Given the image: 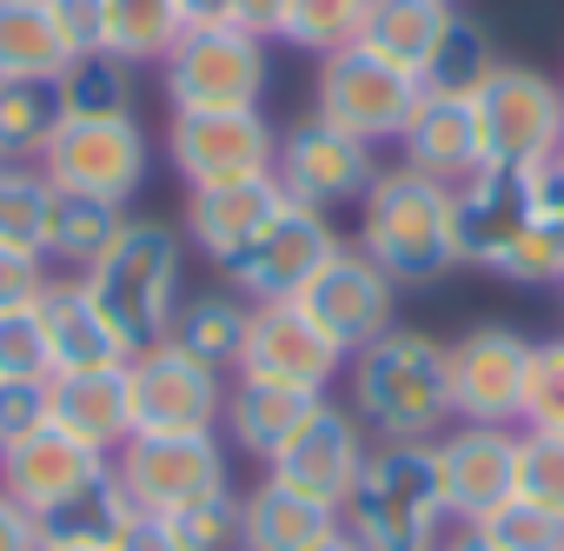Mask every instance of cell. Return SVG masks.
I'll use <instances>...</instances> for the list:
<instances>
[{
    "label": "cell",
    "instance_id": "obj_1",
    "mask_svg": "<svg viewBox=\"0 0 564 551\" xmlns=\"http://www.w3.org/2000/svg\"><path fill=\"white\" fill-rule=\"evenodd\" d=\"M346 406L379 445H432L452 432L445 392V339L419 326H392L346 359Z\"/></svg>",
    "mask_w": 564,
    "mask_h": 551
},
{
    "label": "cell",
    "instance_id": "obj_2",
    "mask_svg": "<svg viewBox=\"0 0 564 551\" xmlns=\"http://www.w3.org/2000/svg\"><path fill=\"white\" fill-rule=\"evenodd\" d=\"M80 287L107 313V326L127 339V353H147L166 339L180 300H186V239L166 219H127L120 239L80 272Z\"/></svg>",
    "mask_w": 564,
    "mask_h": 551
},
{
    "label": "cell",
    "instance_id": "obj_3",
    "mask_svg": "<svg viewBox=\"0 0 564 551\" xmlns=\"http://www.w3.org/2000/svg\"><path fill=\"white\" fill-rule=\"evenodd\" d=\"M392 287H438L458 272L452 246V186L412 173V166H379V180L359 199V239H352Z\"/></svg>",
    "mask_w": 564,
    "mask_h": 551
},
{
    "label": "cell",
    "instance_id": "obj_4",
    "mask_svg": "<svg viewBox=\"0 0 564 551\" xmlns=\"http://www.w3.org/2000/svg\"><path fill=\"white\" fill-rule=\"evenodd\" d=\"M339 525L359 538V551H438L452 511L432 445H372Z\"/></svg>",
    "mask_w": 564,
    "mask_h": 551
},
{
    "label": "cell",
    "instance_id": "obj_5",
    "mask_svg": "<svg viewBox=\"0 0 564 551\" xmlns=\"http://www.w3.org/2000/svg\"><path fill=\"white\" fill-rule=\"evenodd\" d=\"M471 114H478V153L498 173H544L564 153V87L538 67L498 61Z\"/></svg>",
    "mask_w": 564,
    "mask_h": 551
},
{
    "label": "cell",
    "instance_id": "obj_6",
    "mask_svg": "<svg viewBox=\"0 0 564 551\" xmlns=\"http://www.w3.org/2000/svg\"><path fill=\"white\" fill-rule=\"evenodd\" d=\"M173 114H239L265 100V41L239 28H199L180 34L160 61Z\"/></svg>",
    "mask_w": 564,
    "mask_h": 551
},
{
    "label": "cell",
    "instance_id": "obj_7",
    "mask_svg": "<svg viewBox=\"0 0 564 551\" xmlns=\"http://www.w3.org/2000/svg\"><path fill=\"white\" fill-rule=\"evenodd\" d=\"M127 406H133V439H199V432H219L226 372L160 339L127 359Z\"/></svg>",
    "mask_w": 564,
    "mask_h": 551
},
{
    "label": "cell",
    "instance_id": "obj_8",
    "mask_svg": "<svg viewBox=\"0 0 564 551\" xmlns=\"http://www.w3.org/2000/svg\"><path fill=\"white\" fill-rule=\"evenodd\" d=\"M113 478L127 491L133 511L147 518H173L213 491H232V452L219 432L199 439H127L113 452Z\"/></svg>",
    "mask_w": 564,
    "mask_h": 551
},
{
    "label": "cell",
    "instance_id": "obj_9",
    "mask_svg": "<svg viewBox=\"0 0 564 551\" xmlns=\"http://www.w3.org/2000/svg\"><path fill=\"white\" fill-rule=\"evenodd\" d=\"M147 166H153V147H147L133 114L61 120L47 153H41V173H47L54 193H94V199H113V206H127L147 186Z\"/></svg>",
    "mask_w": 564,
    "mask_h": 551
},
{
    "label": "cell",
    "instance_id": "obj_10",
    "mask_svg": "<svg viewBox=\"0 0 564 551\" xmlns=\"http://www.w3.org/2000/svg\"><path fill=\"white\" fill-rule=\"evenodd\" d=\"M346 239H339V226H333V213H313V206H279L259 233H252V246L246 252H232L226 266H219V280L239 293V300H300V287L313 280V272L339 252Z\"/></svg>",
    "mask_w": 564,
    "mask_h": 551
},
{
    "label": "cell",
    "instance_id": "obj_11",
    "mask_svg": "<svg viewBox=\"0 0 564 551\" xmlns=\"http://www.w3.org/2000/svg\"><path fill=\"white\" fill-rule=\"evenodd\" d=\"M524 372H531V339L518 326H465L445 339V392H452V425H518L524 406Z\"/></svg>",
    "mask_w": 564,
    "mask_h": 551
},
{
    "label": "cell",
    "instance_id": "obj_12",
    "mask_svg": "<svg viewBox=\"0 0 564 551\" xmlns=\"http://www.w3.org/2000/svg\"><path fill=\"white\" fill-rule=\"evenodd\" d=\"M272 180L293 206H313V213H339L352 199H366V186L379 180V147L339 133L333 120L306 114L300 127L279 133V153H272Z\"/></svg>",
    "mask_w": 564,
    "mask_h": 551
},
{
    "label": "cell",
    "instance_id": "obj_13",
    "mask_svg": "<svg viewBox=\"0 0 564 551\" xmlns=\"http://www.w3.org/2000/svg\"><path fill=\"white\" fill-rule=\"evenodd\" d=\"M366 458H372V432L352 419V406L319 399V406L300 419V432L265 458V478H279L286 491H300V498H313V505H333V511H339V505L352 498V485H359Z\"/></svg>",
    "mask_w": 564,
    "mask_h": 551
},
{
    "label": "cell",
    "instance_id": "obj_14",
    "mask_svg": "<svg viewBox=\"0 0 564 551\" xmlns=\"http://www.w3.org/2000/svg\"><path fill=\"white\" fill-rule=\"evenodd\" d=\"M419 107V80H405L399 67L372 61L366 47H339L319 61V87H313V114L333 120L339 133L379 147V140H399V127L412 120Z\"/></svg>",
    "mask_w": 564,
    "mask_h": 551
},
{
    "label": "cell",
    "instance_id": "obj_15",
    "mask_svg": "<svg viewBox=\"0 0 564 551\" xmlns=\"http://www.w3.org/2000/svg\"><path fill=\"white\" fill-rule=\"evenodd\" d=\"M232 379H265V386H293V392H319L333 379H346V353L293 306V300H259L246 320V346Z\"/></svg>",
    "mask_w": 564,
    "mask_h": 551
},
{
    "label": "cell",
    "instance_id": "obj_16",
    "mask_svg": "<svg viewBox=\"0 0 564 551\" xmlns=\"http://www.w3.org/2000/svg\"><path fill=\"white\" fill-rule=\"evenodd\" d=\"M346 359L359 353V346H372L379 333H392L399 320H392V306H399V287L386 280V272L359 252V246H339L313 280L300 287V300H293Z\"/></svg>",
    "mask_w": 564,
    "mask_h": 551
},
{
    "label": "cell",
    "instance_id": "obj_17",
    "mask_svg": "<svg viewBox=\"0 0 564 551\" xmlns=\"http://www.w3.org/2000/svg\"><path fill=\"white\" fill-rule=\"evenodd\" d=\"M279 133L265 127L259 107L239 114H173L166 120V160L186 186L206 180H246V173H272Z\"/></svg>",
    "mask_w": 564,
    "mask_h": 551
},
{
    "label": "cell",
    "instance_id": "obj_18",
    "mask_svg": "<svg viewBox=\"0 0 564 551\" xmlns=\"http://www.w3.org/2000/svg\"><path fill=\"white\" fill-rule=\"evenodd\" d=\"M531 219H538V173L478 166L471 180L452 186V246H458V266L498 272V259L518 246V233Z\"/></svg>",
    "mask_w": 564,
    "mask_h": 551
},
{
    "label": "cell",
    "instance_id": "obj_19",
    "mask_svg": "<svg viewBox=\"0 0 564 551\" xmlns=\"http://www.w3.org/2000/svg\"><path fill=\"white\" fill-rule=\"evenodd\" d=\"M432 458L452 525H478L518 491V425H452L445 439H432Z\"/></svg>",
    "mask_w": 564,
    "mask_h": 551
},
{
    "label": "cell",
    "instance_id": "obj_20",
    "mask_svg": "<svg viewBox=\"0 0 564 551\" xmlns=\"http://www.w3.org/2000/svg\"><path fill=\"white\" fill-rule=\"evenodd\" d=\"M286 206L272 173H246V180H206V186H186V213H180V239L193 252H206L213 266H226L232 252L252 246V233Z\"/></svg>",
    "mask_w": 564,
    "mask_h": 551
},
{
    "label": "cell",
    "instance_id": "obj_21",
    "mask_svg": "<svg viewBox=\"0 0 564 551\" xmlns=\"http://www.w3.org/2000/svg\"><path fill=\"white\" fill-rule=\"evenodd\" d=\"M107 465H113V458H100V452L74 445L67 432L41 425V432H28V439H14V445H0V491H8L21 511L47 518V511H61L80 485H94Z\"/></svg>",
    "mask_w": 564,
    "mask_h": 551
},
{
    "label": "cell",
    "instance_id": "obj_22",
    "mask_svg": "<svg viewBox=\"0 0 564 551\" xmlns=\"http://www.w3.org/2000/svg\"><path fill=\"white\" fill-rule=\"evenodd\" d=\"M41 326H47V359L54 372H113L127 366V339L107 326V313L94 306V293L80 287V272H54V287L41 300Z\"/></svg>",
    "mask_w": 564,
    "mask_h": 551
},
{
    "label": "cell",
    "instance_id": "obj_23",
    "mask_svg": "<svg viewBox=\"0 0 564 551\" xmlns=\"http://www.w3.org/2000/svg\"><path fill=\"white\" fill-rule=\"evenodd\" d=\"M399 166L438 180V186H458L485 166L478 153V114L471 100H438V94H419L412 120L399 127Z\"/></svg>",
    "mask_w": 564,
    "mask_h": 551
},
{
    "label": "cell",
    "instance_id": "obj_24",
    "mask_svg": "<svg viewBox=\"0 0 564 551\" xmlns=\"http://www.w3.org/2000/svg\"><path fill=\"white\" fill-rule=\"evenodd\" d=\"M54 432H67L74 445L113 458L133 439L127 366H113V372H54Z\"/></svg>",
    "mask_w": 564,
    "mask_h": 551
},
{
    "label": "cell",
    "instance_id": "obj_25",
    "mask_svg": "<svg viewBox=\"0 0 564 551\" xmlns=\"http://www.w3.org/2000/svg\"><path fill=\"white\" fill-rule=\"evenodd\" d=\"M319 406V392H293V386H265V379H226V406H219V439L246 458H272L300 432V419Z\"/></svg>",
    "mask_w": 564,
    "mask_h": 551
},
{
    "label": "cell",
    "instance_id": "obj_26",
    "mask_svg": "<svg viewBox=\"0 0 564 551\" xmlns=\"http://www.w3.org/2000/svg\"><path fill=\"white\" fill-rule=\"evenodd\" d=\"M458 8H445V0H372V14L359 28V47L386 67H399L405 80H425L432 54L445 47Z\"/></svg>",
    "mask_w": 564,
    "mask_h": 551
},
{
    "label": "cell",
    "instance_id": "obj_27",
    "mask_svg": "<svg viewBox=\"0 0 564 551\" xmlns=\"http://www.w3.org/2000/svg\"><path fill=\"white\" fill-rule=\"evenodd\" d=\"M326 531H339V511L286 491L279 478H259L252 491H239V551H306Z\"/></svg>",
    "mask_w": 564,
    "mask_h": 551
},
{
    "label": "cell",
    "instance_id": "obj_28",
    "mask_svg": "<svg viewBox=\"0 0 564 551\" xmlns=\"http://www.w3.org/2000/svg\"><path fill=\"white\" fill-rule=\"evenodd\" d=\"M246 320H252V300H239L232 287H206V293H186L166 339L180 353H193L199 366L213 372H232L239 366V346H246Z\"/></svg>",
    "mask_w": 564,
    "mask_h": 551
},
{
    "label": "cell",
    "instance_id": "obj_29",
    "mask_svg": "<svg viewBox=\"0 0 564 551\" xmlns=\"http://www.w3.org/2000/svg\"><path fill=\"white\" fill-rule=\"evenodd\" d=\"M127 226V206L113 199H94V193H54L47 206V233H41V252L47 266H67V272H87Z\"/></svg>",
    "mask_w": 564,
    "mask_h": 551
},
{
    "label": "cell",
    "instance_id": "obj_30",
    "mask_svg": "<svg viewBox=\"0 0 564 551\" xmlns=\"http://www.w3.org/2000/svg\"><path fill=\"white\" fill-rule=\"evenodd\" d=\"M67 61L47 0H0V80H61Z\"/></svg>",
    "mask_w": 564,
    "mask_h": 551
},
{
    "label": "cell",
    "instance_id": "obj_31",
    "mask_svg": "<svg viewBox=\"0 0 564 551\" xmlns=\"http://www.w3.org/2000/svg\"><path fill=\"white\" fill-rule=\"evenodd\" d=\"M61 127L54 80H0V166H41Z\"/></svg>",
    "mask_w": 564,
    "mask_h": 551
},
{
    "label": "cell",
    "instance_id": "obj_32",
    "mask_svg": "<svg viewBox=\"0 0 564 551\" xmlns=\"http://www.w3.org/2000/svg\"><path fill=\"white\" fill-rule=\"evenodd\" d=\"M54 94H61V120H113L133 114V67L113 54H87L61 67Z\"/></svg>",
    "mask_w": 564,
    "mask_h": 551
},
{
    "label": "cell",
    "instance_id": "obj_33",
    "mask_svg": "<svg viewBox=\"0 0 564 551\" xmlns=\"http://www.w3.org/2000/svg\"><path fill=\"white\" fill-rule=\"evenodd\" d=\"M366 14H372V0H286V8H279V41L326 61L339 47H359Z\"/></svg>",
    "mask_w": 564,
    "mask_h": 551
},
{
    "label": "cell",
    "instance_id": "obj_34",
    "mask_svg": "<svg viewBox=\"0 0 564 551\" xmlns=\"http://www.w3.org/2000/svg\"><path fill=\"white\" fill-rule=\"evenodd\" d=\"M498 74V47L485 41V28L478 21H452V34H445V47L432 54V67H425V80H419V94H438V100H478V87Z\"/></svg>",
    "mask_w": 564,
    "mask_h": 551
},
{
    "label": "cell",
    "instance_id": "obj_35",
    "mask_svg": "<svg viewBox=\"0 0 564 551\" xmlns=\"http://www.w3.org/2000/svg\"><path fill=\"white\" fill-rule=\"evenodd\" d=\"M127 518H133V505H127V491H120V478H113V465L94 478V485H80L61 511H47L41 518V538H74V544H113L120 531H127Z\"/></svg>",
    "mask_w": 564,
    "mask_h": 551
},
{
    "label": "cell",
    "instance_id": "obj_36",
    "mask_svg": "<svg viewBox=\"0 0 564 551\" xmlns=\"http://www.w3.org/2000/svg\"><path fill=\"white\" fill-rule=\"evenodd\" d=\"M180 41V14L173 0H107V54L127 67H160L166 47Z\"/></svg>",
    "mask_w": 564,
    "mask_h": 551
},
{
    "label": "cell",
    "instance_id": "obj_37",
    "mask_svg": "<svg viewBox=\"0 0 564 551\" xmlns=\"http://www.w3.org/2000/svg\"><path fill=\"white\" fill-rule=\"evenodd\" d=\"M47 206H54V186H47L41 166H0V246L41 252Z\"/></svg>",
    "mask_w": 564,
    "mask_h": 551
},
{
    "label": "cell",
    "instance_id": "obj_38",
    "mask_svg": "<svg viewBox=\"0 0 564 551\" xmlns=\"http://www.w3.org/2000/svg\"><path fill=\"white\" fill-rule=\"evenodd\" d=\"M458 531H471L485 551H564V518H551L524 498H505L498 511H485L478 525H458Z\"/></svg>",
    "mask_w": 564,
    "mask_h": 551
},
{
    "label": "cell",
    "instance_id": "obj_39",
    "mask_svg": "<svg viewBox=\"0 0 564 551\" xmlns=\"http://www.w3.org/2000/svg\"><path fill=\"white\" fill-rule=\"evenodd\" d=\"M491 280H511V287H564V219H551L538 206V219L518 233V246L498 259Z\"/></svg>",
    "mask_w": 564,
    "mask_h": 551
},
{
    "label": "cell",
    "instance_id": "obj_40",
    "mask_svg": "<svg viewBox=\"0 0 564 551\" xmlns=\"http://www.w3.org/2000/svg\"><path fill=\"white\" fill-rule=\"evenodd\" d=\"M518 432H551V439H564V339L531 346V372H524Z\"/></svg>",
    "mask_w": 564,
    "mask_h": 551
},
{
    "label": "cell",
    "instance_id": "obj_41",
    "mask_svg": "<svg viewBox=\"0 0 564 551\" xmlns=\"http://www.w3.org/2000/svg\"><path fill=\"white\" fill-rule=\"evenodd\" d=\"M511 498H524V505L564 518V439H551V432H518V491H511Z\"/></svg>",
    "mask_w": 564,
    "mask_h": 551
},
{
    "label": "cell",
    "instance_id": "obj_42",
    "mask_svg": "<svg viewBox=\"0 0 564 551\" xmlns=\"http://www.w3.org/2000/svg\"><path fill=\"white\" fill-rule=\"evenodd\" d=\"M166 531L180 538V551H239V491H213V498L173 511Z\"/></svg>",
    "mask_w": 564,
    "mask_h": 551
},
{
    "label": "cell",
    "instance_id": "obj_43",
    "mask_svg": "<svg viewBox=\"0 0 564 551\" xmlns=\"http://www.w3.org/2000/svg\"><path fill=\"white\" fill-rule=\"evenodd\" d=\"M0 379H54L41 306H14V313H0Z\"/></svg>",
    "mask_w": 564,
    "mask_h": 551
},
{
    "label": "cell",
    "instance_id": "obj_44",
    "mask_svg": "<svg viewBox=\"0 0 564 551\" xmlns=\"http://www.w3.org/2000/svg\"><path fill=\"white\" fill-rule=\"evenodd\" d=\"M54 425V379H0V445Z\"/></svg>",
    "mask_w": 564,
    "mask_h": 551
},
{
    "label": "cell",
    "instance_id": "obj_45",
    "mask_svg": "<svg viewBox=\"0 0 564 551\" xmlns=\"http://www.w3.org/2000/svg\"><path fill=\"white\" fill-rule=\"evenodd\" d=\"M54 287V266L47 252H28V246H0V313L14 306H41Z\"/></svg>",
    "mask_w": 564,
    "mask_h": 551
},
{
    "label": "cell",
    "instance_id": "obj_46",
    "mask_svg": "<svg viewBox=\"0 0 564 551\" xmlns=\"http://www.w3.org/2000/svg\"><path fill=\"white\" fill-rule=\"evenodd\" d=\"M47 14H54V28H61L74 61L107 54V0H47Z\"/></svg>",
    "mask_w": 564,
    "mask_h": 551
},
{
    "label": "cell",
    "instance_id": "obj_47",
    "mask_svg": "<svg viewBox=\"0 0 564 551\" xmlns=\"http://www.w3.org/2000/svg\"><path fill=\"white\" fill-rule=\"evenodd\" d=\"M0 551H41V518L0 491Z\"/></svg>",
    "mask_w": 564,
    "mask_h": 551
},
{
    "label": "cell",
    "instance_id": "obj_48",
    "mask_svg": "<svg viewBox=\"0 0 564 551\" xmlns=\"http://www.w3.org/2000/svg\"><path fill=\"white\" fill-rule=\"evenodd\" d=\"M113 551H180V538L166 531V518H147V511H133V518H127V531L113 538Z\"/></svg>",
    "mask_w": 564,
    "mask_h": 551
},
{
    "label": "cell",
    "instance_id": "obj_49",
    "mask_svg": "<svg viewBox=\"0 0 564 551\" xmlns=\"http://www.w3.org/2000/svg\"><path fill=\"white\" fill-rule=\"evenodd\" d=\"M279 8L286 0H232V28L252 41H279Z\"/></svg>",
    "mask_w": 564,
    "mask_h": 551
},
{
    "label": "cell",
    "instance_id": "obj_50",
    "mask_svg": "<svg viewBox=\"0 0 564 551\" xmlns=\"http://www.w3.org/2000/svg\"><path fill=\"white\" fill-rule=\"evenodd\" d=\"M180 14V34H199V28H232V0H173Z\"/></svg>",
    "mask_w": 564,
    "mask_h": 551
},
{
    "label": "cell",
    "instance_id": "obj_51",
    "mask_svg": "<svg viewBox=\"0 0 564 551\" xmlns=\"http://www.w3.org/2000/svg\"><path fill=\"white\" fill-rule=\"evenodd\" d=\"M538 206H544L551 219H564V153H557V160L538 173Z\"/></svg>",
    "mask_w": 564,
    "mask_h": 551
},
{
    "label": "cell",
    "instance_id": "obj_52",
    "mask_svg": "<svg viewBox=\"0 0 564 551\" xmlns=\"http://www.w3.org/2000/svg\"><path fill=\"white\" fill-rule=\"evenodd\" d=\"M306 551H359V538L339 525V531H326V538H319V544H306Z\"/></svg>",
    "mask_w": 564,
    "mask_h": 551
},
{
    "label": "cell",
    "instance_id": "obj_53",
    "mask_svg": "<svg viewBox=\"0 0 564 551\" xmlns=\"http://www.w3.org/2000/svg\"><path fill=\"white\" fill-rule=\"evenodd\" d=\"M41 551H113V544H74V538H41Z\"/></svg>",
    "mask_w": 564,
    "mask_h": 551
},
{
    "label": "cell",
    "instance_id": "obj_54",
    "mask_svg": "<svg viewBox=\"0 0 564 551\" xmlns=\"http://www.w3.org/2000/svg\"><path fill=\"white\" fill-rule=\"evenodd\" d=\"M438 551H485V544H478L471 531H458V538H452V544H438Z\"/></svg>",
    "mask_w": 564,
    "mask_h": 551
},
{
    "label": "cell",
    "instance_id": "obj_55",
    "mask_svg": "<svg viewBox=\"0 0 564 551\" xmlns=\"http://www.w3.org/2000/svg\"><path fill=\"white\" fill-rule=\"evenodd\" d=\"M445 8H452V0H445Z\"/></svg>",
    "mask_w": 564,
    "mask_h": 551
}]
</instances>
